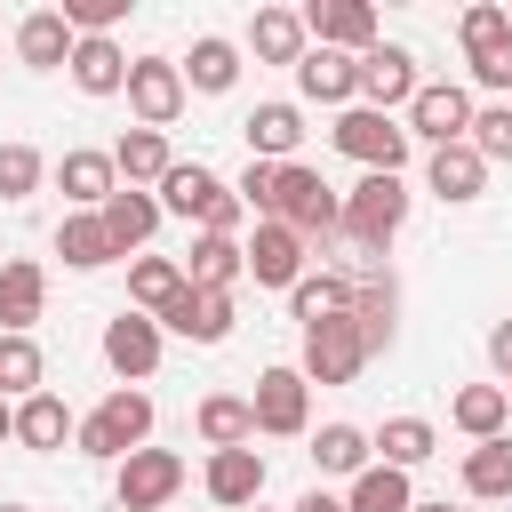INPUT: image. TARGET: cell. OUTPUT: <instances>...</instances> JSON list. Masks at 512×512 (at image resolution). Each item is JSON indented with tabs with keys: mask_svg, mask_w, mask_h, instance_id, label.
<instances>
[{
	"mask_svg": "<svg viewBox=\"0 0 512 512\" xmlns=\"http://www.w3.org/2000/svg\"><path fill=\"white\" fill-rule=\"evenodd\" d=\"M80 456H96V464H128L136 448H152V392H136V384H112L88 416H80V440H72Z\"/></svg>",
	"mask_w": 512,
	"mask_h": 512,
	"instance_id": "cell-1",
	"label": "cell"
},
{
	"mask_svg": "<svg viewBox=\"0 0 512 512\" xmlns=\"http://www.w3.org/2000/svg\"><path fill=\"white\" fill-rule=\"evenodd\" d=\"M328 144H336L344 160H360V176H400L416 136H408V120H392V112L344 104V112H336V128H328Z\"/></svg>",
	"mask_w": 512,
	"mask_h": 512,
	"instance_id": "cell-2",
	"label": "cell"
},
{
	"mask_svg": "<svg viewBox=\"0 0 512 512\" xmlns=\"http://www.w3.org/2000/svg\"><path fill=\"white\" fill-rule=\"evenodd\" d=\"M272 216H280L296 240H312V248H320V240H336V232H344V192H336L320 168L288 160V168H280V192H272Z\"/></svg>",
	"mask_w": 512,
	"mask_h": 512,
	"instance_id": "cell-3",
	"label": "cell"
},
{
	"mask_svg": "<svg viewBox=\"0 0 512 512\" xmlns=\"http://www.w3.org/2000/svg\"><path fill=\"white\" fill-rule=\"evenodd\" d=\"M408 184L400 176H360L352 192H344V240L360 248V256H384L392 240H400V224H408Z\"/></svg>",
	"mask_w": 512,
	"mask_h": 512,
	"instance_id": "cell-4",
	"label": "cell"
},
{
	"mask_svg": "<svg viewBox=\"0 0 512 512\" xmlns=\"http://www.w3.org/2000/svg\"><path fill=\"white\" fill-rule=\"evenodd\" d=\"M472 112H480V104H472V88H464V80H424V88H416V104H408L400 120H408V136H416V144H432V152H440V144H464V136H472Z\"/></svg>",
	"mask_w": 512,
	"mask_h": 512,
	"instance_id": "cell-5",
	"label": "cell"
},
{
	"mask_svg": "<svg viewBox=\"0 0 512 512\" xmlns=\"http://www.w3.org/2000/svg\"><path fill=\"white\" fill-rule=\"evenodd\" d=\"M248 408H256L264 440H304L312 432V384H304V368H264L256 392H248Z\"/></svg>",
	"mask_w": 512,
	"mask_h": 512,
	"instance_id": "cell-6",
	"label": "cell"
},
{
	"mask_svg": "<svg viewBox=\"0 0 512 512\" xmlns=\"http://www.w3.org/2000/svg\"><path fill=\"white\" fill-rule=\"evenodd\" d=\"M176 488H184V456H176V448H136L128 464H112L120 512H168Z\"/></svg>",
	"mask_w": 512,
	"mask_h": 512,
	"instance_id": "cell-7",
	"label": "cell"
},
{
	"mask_svg": "<svg viewBox=\"0 0 512 512\" xmlns=\"http://www.w3.org/2000/svg\"><path fill=\"white\" fill-rule=\"evenodd\" d=\"M416 88H424V72H416V48H400V40H376L368 56H360V104L368 112H408L416 104Z\"/></svg>",
	"mask_w": 512,
	"mask_h": 512,
	"instance_id": "cell-8",
	"label": "cell"
},
{
	"mask_svg": "<svg viewBox=\"0 0 512 512\" xmlns=\"http://www.w3.org/2000/svg\"><path fill=\"white\" fill-rule=\"evenodd\" d=\"M304 384H352L360 368H368V336H360V320L344 312V320H320V328H304Z\"/></svg>",
	"mask_w": 512,
	"mask_h": 512,
	"instance_id": "cell-9",
	"label": "cell"
},
{
	"mask_svg": "<svg viewBox=\"0 0 512 512\" xmlns=\"http://www.w3.org/2000/svg\"><path fill=\"white\" fill-rule=\"evenodd\" d=\"M184 64L176 56H136L128 64V112H136V128H160L168 136V120L184 112Z\"/></svg>",
	"mask_w": 512,
	"mask_h": 512,
	"instance_id": "cell-10",
	"label": "cell"
},
{
	"mask_svg": "<svg viewBox=\"0 0 512 512\" xmlns=\"http://www.w3.org/2000/svg\"><path fill=\"white\" fill-rule=\"evenodd\" d=\"M160 336H168V328H160L152 312H128V304H120V312L104 320V368H112L120 384H144V376L160 368Z\"/></svg>",
	"mask_w": 512,
	"mask_h": 512,
	"instance_id": "cell-11",
	"label": "cell"
},
{
	"mask_svg": "<svg viewBox=\"0 0 512 512\" xmlns=\"http://www.w3.org/2000/svg\"><path fill=\"white\" fill-rule=\"evenodd\" d=\"M240 248H248V280H256V288H296L304 264H312V240H296L280 216H264Z\"/></svg>",
	"mask_w": 512,
	"mask_h": 512,
	"instance_id": "cell-12",
	"label": "cell"
},
{
	"mask_svg": "<svg viewBox=\"0 0 512 512\" xmlns=\"http://www.w3.org/2000/svg\"><path fill=\"white\" fill-rule=\"evenodd\" d=\"M304 16V32H312V48H344V56H368L376 48V8L368 0H312V8H296Z\"/></svg>",
	"mask_w": 512,
	"mask_h": 512,
	"instance_id": "cell-13",
	"label": "cell"
},
{
	"mask_svg": "<svg viewBox=\"0 0 512 512\" xmlns=\"http://www.w3.org/2000/svg\"><path fill=\"white\" fill-rule=\"evenodd\" d=\"M56 192L72 200V216H96V208L120 192V168H112V152H96V144H72V152L56 160Z\"/></svg>",
	"mask_w": 512,
	"mask_h": 512,
	"instance_id": "cell-14",
	"label": "cell"
},
{
	"mask_svg": "<svg viewBox=\"0 0 512 512\" xmlns=\"http://www.w3.org/2000/svg\"><path fill=\"white\" fill-rule=\"evenodd\" d=\"M224 200H232V184H224L208 160H176V168L160 176V208H168V216H184V224H208Z\"/></svg>",
	"mask_w": 512,
	"mask_h": 512,
	"instance_id": "cell-15",
	"label": "cell"
},
{
	"mask_svg": "<svg viewBox=\"0 0 512 512\" xmlns=\"http://www.w3.org/2000/svg\"><path fill=\"white\" fill-rule=\"evenodd\" d=\"M232 320H240V312H232V296H224V288H192V280H184V296L160 312V328H168V336H184V344H224V336H232Z\"/></svg>",
	"mask_w": 512,
	"mask_h": 512,
	"instance_id": "cell-16",
	"label": "cell"
},
{
	"mask_svg": "<svg viewBox=\"0 0 512 512\" xmlns=\"http://www.w3.org/2000/svg\"><path fill=\"white\" fill-rule=\"evenodd\" d=\"M200 488H208V504H224V512L264 504V456H256V440H248V448H216L208 472H200Z\"/></svg>",
	"mask_w": 512,
	"mask_h": 512,
	"instance_id": "cell-17",
	"label": "cell"
},
{
	"mask_svg": "<svg viewBox=\"0 0 512 512\" xmlns=\"http://www.w3.org/2000/svg\"><path fill=\"white\" fill-rule=\"evenodd\" d=\"M72 48H80V32L64 24V8H32V16H16V64H24V72H64Z\"/></svg>",
	"mask_w": 512,
	"mask_h": 512,
	"instance_id": "cell-18",
	"label": "cell"
},
{
	"mask_svg": "<svg viewBox=\"0 0 512 512\" xmlns=\"http://www.w3.org/2000/svg\"><path fill=\"white\" fill-rule=\"evenodd\" d=\"M296 96L304 104H360V56H344V48H304V64H296Z\"/></svg>",
	"mask_w": 512,
	"mask_h": 512,
	"instance_id": "cell-19",
	"label": "cell"
},
{
	"mask_svg": "<svg viewBox=\"0 0 512 512\" xmlns=\"http://www.w3.org/2000/svg\"><path fill=\"white\" fill-rule=\"evenodd\" d=\"M240 136H248V160L288 168V160H296V144H304V112H296L288 96H272V104H256V112L240 120Z\"/></svg>",
	"mask_w": 512,
	"mask_h": 512,
	"instance_id": "cell-20",
	"label": "cell"
},
{
	"mask_svg": "<svg viewBox=\"0 0 512 512\" xmlns=\"http://www.w3.org/2000/svg\"><path fill=\"white\" fill-rule=\"evenodd\" d=\"M40 312H48V272L32 256H8L0 264V336H32Z\"/></svg>",
	"mask_w": 512,
	"mask_h": 512,
	"instance_id": "cell-21",
	"label": "cell"
},
{
	"mask_svg": "<svg viewBox=\"0 0 512 512\" xmlns=\"http://www.w3.org/2000/svg\"><path fill=\"white\" fill-rule=\"evenodd\" d=\"M448 424H456L472 448H480V440H504V432H512V392H504V384H464V392L448 400Z\"/></svg>",
	"mask_w": 512,
	"mask_h": 512,
	"instance_id": "cell-22",
	"label": "cell"
},
{
	"mask_svg": "<svg viewBox=\"0 0 512 512\" xmlns=\"http://www.w3.org/2000/svg\"><path fill=\"white\" fill-rule=\"evenodd\" d=\"M64 440H80V416H72L56 392H32V400H16V448H32V456H56Z\"/></svg>",
	"mask_w": 512,
	"mask_h": 512,
	"instance_id": "cell-23",
	"label": "cell"
},
{
	"mask_svg": "<svg viewBox=\"0 0 512 512\" xmlns=\"http://www.w3.org/2000/svg\"><path fill=\"white\" fill-rule=\"evenodd\" d=\"M304 48H312V32H304V16L296 8H256V24H248V56L256 64H304Z\"/></svg>",
	"mask_w": 512,
	"mask_h": 512,
	"instance_id": "cell-24",
	"label": "cell"
},
{
	"mask_svg": "<svg viewBox=\"0 0 512 512\" xmlns=\"http://www.w3.org/2000/svg\"><path fill=\"white\" fill-rule=\"evenodd\" d=\"M128 64H136V56H128L120 40H80L64 72H72L80 96H128Z\"/></svg>",
	"mask_w": 512,
	"mask_h": 512,
	"instance_id": "cell-25",
	"label": "cell"
},
{
	"mask_svg": "<svg viewBox=\"0 0 512 512\" xmlns=\"http://www.w3.org/2000/svg\"><path fill=\"white\" fill-rule=\"evenodd\" d=\"M424 184L440 192V200H480L488 192V160L472 152V144H440V152H424Z\"/></svg>",
	"mask_w": 512,
	"mask_h": 512,
	"instance_id": "cell-26",
	"label": "cell"
},
{
	"mask_svg": "<svg viewBox=\"0 0 512 512\" xmlns=\"http://www.w3.org/2000/svg\"><path fill=\"white\" fill-rule=\"evenodd\" d=\"M96 216H104V232H112V248L128 256V248H144V240L160 232V216H168V208H160V192H136V184H120V192H112V200H104Z\"/></svg>",
	"mask_w": 512,
	"mask_h": 512,
	"instance_id": "cell-27",
	"label": "cell"
},
{
	"mask_svg": "<svg viewBox=\"0 0 512 512\" xmlns=\"http://www.w3.org/2000/svg\"><path fill=\"white\" fill-rule=\"evenodd\" d=\"M112 168H120V184H136V192H160V176L176 168V152H168L160 128H128V136L112 144Z\"/></svg>",
	"mask_w": 512,
	"mask_h": 512,
	"instance_id": "cell-28",
	"label": "cell"
},
{
	"mask_svg": "<svg viewBox=\"0 0 512 512\" xmlns=\"http://www.w3.org/2000/svg\"><path fill=\"white\" fill-rule=\"evenodd\" d=\"M192 424H200L208 456H216V448H248V440H256V408H248V392H208V400L192 408Z\"/></svg>",
	"mask_w": 512,
	"mask_h": 512,
	"instance_id": "cell-29",
	"label": "cell"
},
{
	"mask_svg": "<svg viewBox=\"0 0 512 512\" xmlns=\"http://www.w3.org/2000/svg\"><path fill=\"white\" fill-rule=\"evenodd\" d=\"M312 464H320L328 480H360V472L376 464V432H360V424H320V432H312Z\"/></svg>",
	"mask_w": 512,
	"mask_h": 512,
	"instance_id": "cell-30",
	"label": "cell"
},
{
	"mask_svg": "<svg viewBox=\"0 0 512 512\" xmlns=\"http://www.w3.org/2000/svg\"><path fill=\"white\" fill-rule=\"evenodd\" d=\"M184 280H192V288H224V296H232V280H248V248H240V240H224V232H200V240H192V256H184Z\"/></svg>",
	"mask_w": 512,
	"mask_h": 512,
	"instance_id": "cell-31",
	"label": "cell"
},
{
	"mask_svg": "<svg viewBox=\"0 0 512 512\" xmlns=\"http://www.w3.org/2000/svg\"><path fill=\"white\" fill-rule=\"evenodd\" d=\"M176 296H184V256H136L128 264V312H152L160 320Z\"/></svg>",
	"mask_w": 512,
	"mask_h": 512,
	"instance_id": "cell-32",
	"label": "cell"
},
{
	"mask_svg": "<svg viewBox=\"0 0 512 512\" xmlns=\"http://www.w3.org/2000/svg\"><path fill=\"white\" fill-rule=\"evenodd\" d=\"M288 312H296L304 328L344 320V312H352V272H304V280L288 288Z\"/></svg>",
	"mask_w": 512,
	"mask_h": 512,
	"instance_id": "cell-33",
	"label": "cell"
},
{
	"mask_svg": "<svg viewBox=\"0 0 512 512\" xmlns=\"http://www.w3.org/2000/svg\"><path fill=\"white\" fill-rule=\"evenodd\" d=\"M240 80V48L224 40V32H200L192 40V56H184V88H200V96H224Z\"/></svg>",
	"mask_w": 512,
	"mask_h": 512,
	"instance_id": "cell-34",
	"label": "cell"
},
{
	"mask_svg": "<svg viewBox=\"0 0 512 512\" xmlns=\"http://www.w3.org/2000/svg\"><path fill=\"white\" fill-rule=\"evenodd\" d=\"M376 464H392V472H416V464H432L440 456V432L424 424V416H384V432H376Z\"/></svg>",
	"mask_w": 512,
	"mask_h": 512,
	"instance_id": "cell-35",
	"label": "cell"
},
{
	"mask_svg": "<svg viewBox=\"0 0 512 512\" xmlns=\"http://www.w3.org/2000/svg\"><path fill=\"white\" fill-rule=\"evenodd\" d=\"M464 496H480V504H504L512 496V432L464 448Z\"/></svg>",
	"mask_w": 512,
	"mask_h": 512,
	"instance_id": "cell-36",
	"label": "cell"
},
{
	"mask_svg": "<svg viewBox=\"0 0 512 512\" xmlns=\"http://www.w3.org/2000/svg\"><path fill=\"white\" fill-rule=\"evenodd\" d=\"M56 256L72 264V272H104L120 248H112V232H104V216H64L56 224Z\"/></svg>",
	"mask_w": 512,
	"mask_h": 512,
	"instance_id": "cell-37",
	"label": "cell"
},
{
	"mask_svg": "<svg viewBox=\"0 0 512 512\" xmlns=\"http://www.w3.org/2000/svg\"><path fill=\"white\" fill-rule=\"evenodd\" d=\"M392 312H400V288H392V280H376V272H360V280H352V320H360L368 352H384V344H392Z\"/></svg>",
	"mask_w": 512,
	"mask_h": 512,
	"instance_id": "cell-38",
	"label": "cell"
},
{
	"mask_svg": "<svg viewBox=\"0 0 512 512\" xmlns=\"http://www.w3.org/2000/svg\"><path fill=\"white\" fill-rule=\"evenodd\" d=\"M344 512H416V488H408V472L368 464V472L344 488Z\"/></svg>",
	"mask_w": 512,
	"mask_h": 512,
	"instance_id": "cell-39",
	"label": "cell"
},
{
	"mask_svg": "<svg viewBox=\"0 0 512 512\" xmlns=\"http://www.w3.org/2000/svg\"><path fill=\"white\" fill-rule=\"evenodd\" d=\"M48 392V360L32 336H0V400H32Z\"/></svg>",
	"mask_w": 512,
	"mask_h": 512,
	"instance_id": "cell-40",
	"label": "cell"
},
{
	"mask_svg": "<svg viewBox=\"0 0 512 512\" xmlns=\"http://www.w3.org/2000/svg\"><path fill=\"white\" fill-rule=\"evenodd\" d=\"M456 40H464V64L488 56V48H504V40H512V8H504V0H472V8L456 16Z\"/></svg>",
	"mask_w": 512,
	"mask_h": 512,
	"instance_id": "cell-41",
	"label": "cell"
},
{
	"mask_svg": "<svg viewBox=\"0 0 512 512\" xmlns=\"http://www.w3.org/2000/svg\"><path fill=\"white\" fill-rule=\"evenodd\" d=\"M48 176H56V168H48L32 144H0V200H32Z\"/></svg>",
	"mask_w": 512,
	"mask_h": 512,
	"instance_id": "cell-42",
	"label": "cell"
},
{
	"mask_svg": "<svg viewBox=\"0 0 512 512\" xmlns=\"http://www.w3.org/2000/svg\"><path fill=\"white\" fill-rule=\"evenodd\" d=\"M464 144H472V152H480L488 168H496V160H512V104H480V112H472V136H464Z\"/></svg>",
	"mask_w": 512,
	"mask_h": 512,
	"instance_id": "cell-43",
	"label": "cell"
},
{
	"mask_svg": "<svg viewBox=\"0 0 512 512\" xmlns=\"http://www.w3.org/2000/svg\"><path fill=\"white\" fill-rule=\"evenodd\" d=\"M232 192H240V208L264 224V216H272V192H280V168H272V160H248V168L232 176Z\"/></svg>",
	"mask_w": 512,
	"mask_h": 512,
	"instance_id": "cell-44",
	"label": "cell"
},
{
	"mask_svg": "<svg viewBox=\"0 0 512 512\" xmlns=\"http://www.w3.org/2000/svg\"><path fill=\"white\" fill-rule=\"evenodd\" d=\"M472 88L512 96V40H504V48H488V56H472Z\"/></svg>",
	"mask_w": 512,
	"mask_h": 512,
	"instance_id": "cell-45",
	"label": "cell"
},
{
	"mask_svg": "<svg viewBox=\"0 0 512 512\" xmlns=\"http://www.w3.org/2000/svg\"><path fill=\"white\" fill-rule=\"evenodd\" d=\"M488 368H496V384L512 392V320H496V328H488Z\"/></svg>",
	"mask_w": 512,
	"mask_h": 512,
	"instance_id": "cell-46",
	"label": "cell"
},
{
	"mask_svg": "<svg viewBox=\"0 0 512 512\" xmlns=\"http://www.w3.org/2000/svg\"><path fill=\"white\" fill-rule=\"evenodd\" d=\"M288 512H344V496H328V488H304Z\"/></svg>",
	"mask_w": 512,
	"mask_h": 512,
	"instance_id": "cell-47",
	"label": "cell"
},
{
	"mask_svg": "<svg viewBox=\"0 0 512 512\" xmlns=\"http://www.w3.org/2000/svg\"><path fill=\"white\" fill-rule=\"evenodd\" d=\"M0 440H16V400H0Z\"/></svg>",
	"mask_w": 512,
	"mask_h": 512,
	"instance_id": "cell-48",
	"label": "cell"
},
{
	"mask_svg": "<svg viewBox=\"0 0 512 512\" xmlns=\"http://www.w3.org/2000/svg\"><path fill=\"white\" fill-rule=\"evenodd\" d=\"M416 512H456V504L448 496H416Z\"/></svg>",
	"mask_w": 512,
	"mask_h": 512,
	"instance_id": "cell-49",
	"label": "cell"
},
{
	"mask_svg": "<svg viewBox=\"0 0 512 512\" xmlns=\"http://www.w3.org/2000/svg\"><path fill=\"white\" fill-rule=\"evenodd\" d=\"M0 512H32V504H0Z\"/></svg>",
	"mask_w": 512,
	"mask_h": 512,
	"instance_id": "cell-50",
	"label": "cell"
},
{
	"mask_svg": "<svg viewBox=\"0 0 512 512\" xmlns=\"http://www.w3.org/2000/svg\"><path fill=\"white\" fill-rule=\"evenodd\" d=\"M248 512H264V504H248Z\"/></svg>",
	"mask_w": 512,
	"mask_h": 512,
	"instance_id": "cell-51",
	"label": "cell"
}]
</instances>
